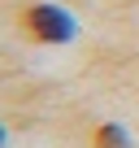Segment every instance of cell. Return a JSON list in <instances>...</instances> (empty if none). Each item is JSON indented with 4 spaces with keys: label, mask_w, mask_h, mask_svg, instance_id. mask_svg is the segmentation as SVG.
Instances as JSON below:
<instances>
[{
    "label": "cell",
    "mask_w": 139,
    "mask_h": 148,
    "mask_svg": "<svg viewBox=\"0 0 139 148\" xmlns=\"http://www.w3.org/2000/svg\"><path fill=\"white\" fill-rule=\"evenodd\" d=\"M0 144H5V131H0Z\"/></svg>",
    "instance_id": "3"
},
{
    "label": "cell",
    "mask_w": 139,
    "mask_h": 148,
    "mask_svg": "<svg viewBox=\"0 0 139 148\" xmlns=\"http://www.w3.org/2000/svg\"><path fill=\"white\" fill-rule=\"evenodd\" d=\"M96 148H130V139H126V131H122V126H100Z\"/></svg>",
    "instance_id": "2"
},
{
    "label": "cell",
    "mask_w": 139,
    "mask_h": 148,
    "mask_svg": "<svg viewBox=\"0 0 139 148\" xmlns=\"http://www.w3.org/2000/svg\"><path fill=\"white\" fill-rule=\"evenodd\" d=\"M26 22H31V31L39 35V39H48V44H65V39H74V18H70L65 9H52V5H39V9H31L26 13Z\"/></svg>",
    "instance_id": "1"
}]
</instances>
